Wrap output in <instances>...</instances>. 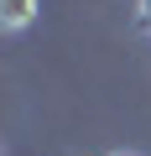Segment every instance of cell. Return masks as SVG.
<instances>
[{
  "label": "cell",
  "mask_w": 151,
  "mask_h": 156,
  "mask_svg": "<svg viewBox=\"0 0 151 156\" xmlns=\"http://www.w3.org/2000/svg\"><path fill=\"white\" fill-rule=\"evenodd\" d=\"M37 21V0H0V26L5 31H21Z\"/></svg>",
  "instance_id": "1"
},
{
  "label": "cell",
  "mask_w": 151,
  "mask_h": 156,
  "mask_svg": "<svg viewBox=\"0 0 151 156\" xmlns=\"http://www.w3.org/2000/svg\"><path fill=\"white\" fill-rule=\"evenodd\" d=\"M141 21H146V26H151V0H141Z\"/></svg>",
  "instance_id": "2"
},
{
  "label": "cell",
  "mask_w": 151,
  "mask_h": 156,
  "mask_svg": "<svg viewBox=\"0 0 151 156\" xmlns=\"http://www.w3.org/2000/svg\"><path fill=\"white\" fill-rule=\"evenodd\" d=\"M115 156H130V151H115Z\"/></svg>",
  "instance_id": "3"
}]
</instances>
